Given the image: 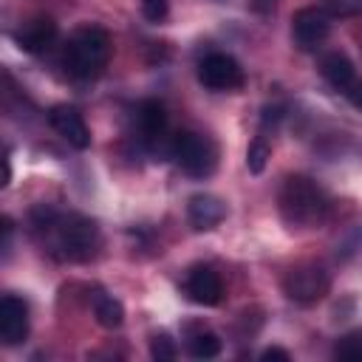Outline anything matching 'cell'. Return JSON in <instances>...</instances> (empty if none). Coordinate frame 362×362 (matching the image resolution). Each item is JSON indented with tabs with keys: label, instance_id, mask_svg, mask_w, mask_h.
I'll use <instances>...</instances> for the list:
<instances>
[{
	"label": "cell",
	"instance_id": "obj_1",
	"mask_svg": "<svg viewBox=\"0 0 362 362\" xmlns=\"http://www.w3.org/2000/svg\"><path fill=\"white\" fill-rule=\"evenodd\" d=\"M31 226L34 232L45 235V246L59 260H88L96 252L99 229L96 221L85 215H59L51 206L31 209Z\"/></svg>",
	"mask_w": 362,
	"mask_h": 362
},
{
	"label": "cell",
	"instance_id": "obj_2",
	"mask_svg": "<svg viewBox=\"0 0 362 362\" xmlns=\"http://www.w3.org/2000/svg\"><path fill=\"white\" fill-rule=\"evenodd\" d=\"M280 215L294 229H308L325 221L328 215V195L317 181L308 175H288L277 195Z\"/></svg>",
	"mask_w": 362,
	"mask_h": 362
},
{
	"label": "cell",
	"instance_id": "obj_3",
	"mask_svg": "<svg viewBox=\"0 0 362 362\" xmlns=\"http://www.w3.org/2000/svg\"><path fill=\"white\" fill-rule=\"evenodd\" d=\"M65 68L76 79H96L110 59V34L99 25L76 28L65 42Z\"/></svg>",
	"mask_w": 362,
	"mask_h": 362
},
{
	"label": "cell",
	"instance_id": "obj_4",
	"mask_svg": "<svg viewBox=\"0 0 362 362\" xmlns=\"http://www.w3.org/2000/svg\"><path fill=\"white\" fill-rule=\"evenodd\" d=\"M170 153H173V158L178 161V167H181L187 175H192V178L209 175V173L215 170V164H218V150H215V144H212L206 136L195 133V130H181V133H175Z\"/></svg>",
	"mask_w": 362,
	"mask_h": 362
},
{
	"label": "cell",
	"instance_id": "obj_5",
	"mask_svg": "<svg viewBox=\"0 0 362 362\" xmlns=\"http://www.w3.org/2000/svg\"><path fill=\"white\" fill-rule=\"evenodd\" d=\"M331 288V274L317 266V263H303V266H294L286 280H283V291L291 303H300V305H311L317 300H322Z\"/></svg>",
	"mask_w": 362,
	"mask_h": 362
},
{
	"label": "cell",
	"instance_id": "obj_6",
	"mask_svg": "<svg viewBox=\"0 0 362 362\" xmlns=\"http://www.w3.org/2000/svg\"><path fill=\"white\" fill-rule=\"evenodd\" d=\"M331 14L325 8H317V6H305V8H297L294 17H291V37H294V45L300 51H314L320 48L328 34H331Z\"/></svg>",
	"mask_w": 362,
	"mask_h": 362
},
{
	"label": "cell",
	"instance_id": "obj_7",
	"mask_svg": "<svg viewBox=\"0 0 362 362\" xmlns=\"http://www.w3.org/2000/svg\"><path fill=\"white\" fill-rule=\"evenodd\" d=\"M198 79L209 90H235L243 85V68L235 57L215 51L198 62Z\"/></svg>",
	"mask_w": 362,
	"mask_h": 362
},
{
	"label": "cell",
	"instance_id": "obj_8",
	"mask_svg": "<svg viewBox=\"0 0 362 362\" xmlns=\"http://www.w3.org/2000/svg\"><path fill=\"white\" fill-rule=\"evenodd\" d=\"M48 122L57 130V136H62L71 147H76V150H88L90 147V130H88L82 113L74 105H54L48 110Z\"/></svg>",
	"mask_w": 362,
	"mask_h": 362
},
{
	"label": "cell",
	"instance_id": "obj_9",
	"mask_svg": "<svg viewBox=\"0 0 362 362\" xmlns=\"http://www.w3.org/2000/svg\"><path fill=\"white\" fill-rule=\"evenodd\" d=\"M57 34H59L57 23H54L51 17H45V14H40V17L25 20V23L14 31V42H17V48L25 51V54H45V51L57 42Z\"/></svg>",
	"mask_w": 362,
	"mask_h": 362
},
{
	"label": "cell",
	"instance_id": "obj_10",
	"mask_svg": "<svg viewBox=\"0 0 362 362\" xmlns=\"http://www.w3.org/2000/svg\"><path fill=\"white\" fill-rule=\"evenodd\" d=\"M28 337V305L17 294L0 300V339L3 345H20Z\"/></svg>",
	"mask_w": 362,
	"mask_h": 362
},
{
	"label": "cell",
	"instance_id": "obj_11",
	"mask_svg": "<svg viewBox=\"0 0 362 362\" xmlns=\"http://www.w3.org/2000/svg\"><path fill=\"white\" fill-rule=\"evenodd\" d=\"M184 294L198 303V305H218L223 300V283L218 277L215 269L209 266H195L189 274H187V283H184Z\"/></svg>",
	"mask_w": 362,
	"mask_h": 362
},
{
	"label": "cell",
	"instance_id": "obj_12",
	"mask_svg": "<svg viewBox=\"0 0 362 362\" xmlns=\"http://www.w3.org/2000/svg\"><path fill=\"white\" fill-rule=\"evenodd\" d=\"M226 218V204L209 192H198L187 201V221L192 223V229L206 232L215 229L221 221Z\"/></svg>",
	"mask_w": 362,
	"mask_h": 362
},
{
	"label": "cell",
	"instance_id": "obj_13",
	"mask_svg": "<svg viewBox=\"0 0 362 362\" xmlns=\"http://www.w3.org/2000/svg\"><path fill=\"white\" fill-rule=\"evenodd\" d=\"M136 119H139L141 141L150 144V147H156L164 139V133H167V110H164V105L158 99H144L139 105Z\"/></svg>",
	"mask_w": 362,
	"mask_h": 362
},
{
	"label": "cell",
	"instance_id": "obj_14",
	"mask_svg": "<svg viewBox=\"0 0 362 362\" xmlns=\"http://www.w3.org/2000/svg\"><path fill=\"white\" fill-rule=\"evenodd\" d=\"M320 74L342 93L345 88H351L359 76H356V68H354V62L345 57V54H339V51H331V54H325L322 59H320Z\"/></svg>",
	"mask_w": 362,
	"mask_h": 362
},
{
	"label": "cell",
	"instance_id": "obj_15",
	"mask_svg": "<svg viewBox=\"0 0 362 362\" xmlns=\"http://www.w3.org/2000/svg\"><path fill=\"white\" fill-rule=\"evenodd\" d=\"M93 317H96V322L102 328L113 331V328H119L124 322V305L116 297H110L105 291H96L93 294Z\"/></svg>",
	"mask_w": 362,
	"mask_h": 362
},
{
	"label": "cell",
	"instance_id": "obj_16",
	"mask_svg": "<svg viewBox=\"0 0 362 362\" xmlns=\"http://www.w3.org/2000/svg\"><path fill=\"white\" fill-rule=\"evenodd\" d=\"M187 348H189V354L195 359H212V356L221 354L223 342H221V337L215 331H198V334H192L187 339Z\"/></svg>",
	"mask_w": 362,
	"mask_h": 362
},
{
	"label": "cell",
	"instance_id": "obj_17",
	"mask_svg": "<svg viewBox=\"0 0 362 362\" xmlns=\"http://www.w3.org/2000/svg\"><path fill=\"white\" fill-rule=\"evenodd\" d=\"M269 156H272V147H269L266 136H255L252 144H249V150H246V167H249V173L252 175H260L266 170V164H269Z\"/></svg>",
	"mask_w": 362,
	"mask_h": 362
},
{
	"label": "cell",
	"instance_id": "obj_18",
	"mask_svg": "<svg viewBox=\"0 0 362 362\" xmlns=\"http://www.w3.org/2000/svg\"><path fill=\"white\" fill-rule=\"evenodd\" d=\"M150 356L158 359V362H170V359L178 356V348H175V342L167 331H158V334L150 337Z\"/></svg>",
	"mask_w": 362,
	"mask_h": 362
},
{
	"label": "cell",
	"instance_id": "obj_19",
	"mask_svg": "<svg viewBox=\"0 0 362 362\" xmlns=\"http://www.w3.org/2000/svg\"><path fill=\"white\" fill-rule=\"evenodd\" d=\"M325 11H328L334 20L362 17V0H325Z\"/></svg>",
	"mask_w": 362,
	"mask_h": 362
},
{
	"label": "cell",
	"instance_id": "obj_20",
	"mask_svg": "<svg viewBox=\"0 0 362 362\" xmlns=\"http://www.w3.org/2000/svg\"><path fill=\"white\" fill-rule=\"evenodd\" d=\"M334 354L339 359H362V331H354L348 337H342L334 348Z\"/></svg>",
	"mask_w": 362,
	"mask_h": 362
},
{
	"label": "cell",
	"instance_id": "obj_21",
	"mask_svg": "<svg viewBox=\"0 0 362 362\" xmlns=\"http://www.w3.org/2000/svg\"><path fill=\"white\" fill-rule=\"evenodd\" d=\"M167 0H141V14L150 20V23H161L167 17Z\"/></svg>",
	"mask_w": 362,
	"mask_h": 362
},
{
	"label": "cell",
	"instance_id": "obj_22",
	"mask_svg": "<svg viewBox=\"0 0 362 362\" xmlns=\"http://www.w3.org/2000/svg\"><path fill=\"white\" fill-rule=\"evenodd\" d=\"M280 119H283V107H277V105L263 107V116H260V130H266V127H277V124H280Z\"/></svg>",
	"mask_w": 362,
	"mask_h": 362
},
{
	"label": "cell",
	"instance_id": "obj_23",
	"mask_svg": "<svg viewBox=\"0 0 362 362\" xmlns=\"http://www.w3.org/2000/svg\"><path fill=\"white\" fill-rule=\"evenodd\" d=\"M342 96H345L356 110H362V79H356L351 88H345V90H342Z\"/></svg>",
	"mask_w": 362,
	"mask_h": 362
},
{
	"label": "cell",
	"instance_id": "obj_24",
	"mask_svg": "<svg viewBox=\"0 0 362 362\" xmlns=\"http://www.w3.org/2000/svg\"><path fill=\"white\" fill-rule=\"evenodd\" d=\"M260 359H280V362H288V359H291V354H288L286 348H277V345H272V348H266V351L260 354Z\"/></svg>",
	"mask_w": 362,
	"mask_h": 362
},
{
	"label": "cell",
	"instance_id": "obj_25",
	"mask_svg": "<svg viewBox=\"0 0 362 362\" xmlns=\"http://www.w3.org/2000/svg\"><path fill=\"white\" fill-rule=\"evenodd\" d=\"M274 3H277V0H249V6H252L257 14H272V11H274Z\"/></svg>",
	"mask_w": 362,
	"mask_h": 362
}]
</instances>
